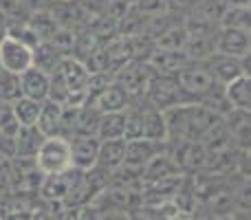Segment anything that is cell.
<instances>
[{
  "label": "cell",
  "mask_w": 251,
  "mask_h": 220,
  "mask_svg": "<svg viewBox=\"0 0 251 220\" xmlns=\"http://www.w3.org/2000/svg\"><path fill=\"white\" fill-rule=\"evenodd\" d=\"M168 123V141H201L221 117L199 101L183 104L163 112Z\"/></svg>",
  "instance_id": "obj_1"
},
{
  "label": "cell",
  "mask_w": 251,
  "mask_h": 220,
  "mask_svg": "<svg viewBox=\"0 0 251 220\" xmlns=\"http://www.w3.org/2000/svg\"><path fill=\"white\" fill-rule=\"evenodd\" d=\"M126 139H152L168 141V123L163 110H159L146 95L132 97L126 108Z\"/></svg>",
  "instance_id": "obj_2"
},
{
  "label": "cell",
  "mask_w": 251,
  "mask_h": 220,
  "mask_svg": "<svg viewBox=\"0 0 251 220\" xmlns=\"http://www.w3.org/2000/svg\"><path fill=\"white\" fill-rule=\"evenodd\" d=\"M88 82H91V71L86 69V64L73 55H66L55 69V73H51L49 99L64 106V101L71 97V93L86 91Z\"/></svg>",
  "instance_id": "obj_3"
},
{
  "label": "cell",
  "mask_w": 251,
  "mask_h": 220,
  "mask_svg": "<svg viewBox=\"0 0 251 220\" xmlns=\"http://www.w3.org/2000/svg\"><path fill=\"white\" fill-rule=\"evenodd\" d=\"M146 97L163 112L170 108H176V106L196 101L194 97L181 86L176 75H159V73L152 75L150 86H148V91H146Z\"/></svg>",
  "instance_id": "obj_4"
},
{
  "label": "cell",
  "mask_w": 251,
  "mask_h": 220,
  "mask_svg": "<svg viewBox=\"0 0 251 220\" xmlns=\"http://www.w3.org/2000/svg\"><path fill=\"white\" fill-rule=\"evenodd\" d=\"M176 79L181 82V86L194 97L196 101H203L207 95H212L218 88H225L214 79L212 71H209L207 62H196L190 60L181 71L176 73Z\"/></svg>",
  "instance_id": "obj_5"
},
{
  "label": "cell",
  "mask_w": 251,
  "mask_h": 220,
  "mask_svg": "<svg viewBox=\"0 0 251 220\" xmlns=\"http://www.w3.org/2000/svg\"><path fill=\"white\" fill-rule=\"evenodd\" d=\"M38 168L44 174H60L73 165V156H71V141L66 137H47L42 147L35 154Z\"/></svg>",
  "instance_id": "obj_6"
},
{
  "label": "cell",
  "mask_w": 251,
  "mask_h": 220,
  "mask_svg": "<svg viewBox=\"0 0 251 220\" xmlns=\"http://www.w3.org/2000/svg\"><path fill=\"white\" fill-rule=\"evenodd\" d=\"M82 181H84V170L71 165L69 170H64V172H60V174H49V176H44L42 187H40V196H42L44 200H51V203H55V200L64 203V200L82 185Z\"/></svg>",
  "instance_id": "obj_7"
},
{
  "label": "cell",
  "mask_w": 251,
  "mask_h": 220,
  "mask_svg": "<svg viewBox=\"0 0 251 220\" xmlns=\"http://www.w3.org/2000/svg\"><path fill=\"white\" fill-rule=\"evenodd\" d=\"M152 75H154V71L150 69L148 62L130 60L113 75V79L128 93L130 97H141V95H146L148 86H150Z\"/></svg>",
  "instance_id": "obj_8"
},
{
  "label": "cell",
  "mask_w": 251,
  "mask_h": 220,
  "mask_svg": "<svg viewBox=\"0 0 251 220\" xmlns=\"http://www.w3.org/2000/svg\"><path fill=\"white\" fill-rule=\"evenodd\" d=\"M49 11L53 13V18L57 20V24L64 29L82 31L86 26H91V22L95 20V13L88 11L82 4V0H53V4L49 7Z\"/></svg>",
  "instance_id": "obj_9"
},
{
  "label": "cell",
  "mask_w": 251,
  "mask_h": 220,
  "mask_svg": "<svg viewBox=\"0 0 251 220\" xmlns=\"http://www.w3.org/2000/svg\"><path fill=\"white\" fill-rule=\"evenodd\" d=\"M0 66L7 73L22 75L33 66V49L7 35L0 44Z\"/></svg>",
  "instance_id": "obj_10"
},
{
  "label": "cell",
  "mask_w": 251,
  "mask_h": 220,
  "mask_svg": "<svg viewBox=\"0 0 251 220\" xmlns=\"http://www.w3.org/2000/svg\"><path fill=\"white\" fill-rule=\"evenodd\" d=\"M187 174H176L170 178H161V181L143 183L141 187V200L143 205H163L174 200V196L178 194V190L183 187Z\"/></svg>",
  "instance_id": "obj_11"
},
{
  "label": "cell",
  "mask_w": 251,
  "mask_h": 220,
  "mask_svg": "<svg viewBox=\"0 0 251 220\" xmlns=\"http://www.w3.org/2000/svg\"><path fill=\"white\" fill-rule=\"evenodd\" d=\"M128 141V139H126ZM168 150V141H152V139H130L126 143V161L124 165L130 168L143 170L148 165V161L154 159L156 154Z\"/></svg>",
  "instance_id": "obj_12"
},
{
  "label": "cell",
  "mask_w": 251,
  "mask_h": 220,
  "mask_svg": "<svg viewBox=\"0 0 251 220\" xmlns=\"http://www.w3.org/2000/svg\"><path fill=\"white\" fill-rule=\"evenodd\" d=\"M71 141V156H73V165L79 170H91L97 165V156H100L101 141L97 137H82L75 134L69 139Z\"/></svg>",
  "instance_id": "obj_13"
},
{
  "label": "cell",
  "mask_w": 251,
  "mask_h": 220,
  "mask_svg": "<svg viewBox=\"0 0 251 220\" xmlns=\"http://www.w3.org/2000/svg\"><path fill=\"white\" fill-rule=\"evenodd\" d=\"M251 51V40L247 31L229 29V26H221L216 35V53L231 57H243Z\"/></svg>",
  "instance_id": "obj_14"
},
{
  "label": "cell",
  "mask_w": 251,
  "mask_h": 220,
  "mask_svg": "<svg viewBox=\"0 0 251 220\" xmlns=\"http://www.w3.org/2000/svg\"><path fill=\"white\" fill-rule=\"evenodd\" d=\"M187 62H190V57H187L185 51L156 47L154 53L150 55V60H148V64H150V69L159 75H176Z\"/></svg>",
  "instance_id": "obj_15"
},
{
  "label": "cell",
  "mask_w": 251,
  "mask_h": 220,
  "mask_svg": "<svg viewBox=\"0 0 251 220\" xmlns=\"http://www.w3.org/2000/svg\"><path fill=\"white\" fill-rule=\"evenodd\" d=\"M130 99H132V97H130L117 82H113L110 86H106L95 99L88 101L86 106H93V108L100 110L101 115H106V112H124L130 106Z\"/></svg>",
  "instance_id": "obj_16"
},
{
  "label": "cell",
  "mask_w": 251,
  "mask_h": 220,
  "mask_svg": "<svg viewBox=\"0 0 251 220\" xmlns=\"http://www.w3.org/2000/svg\"><path fill=\"white\" fill-rule=\"evenodd\" d=\"M212 71L214 79H216L221 86H227L234 79H238L243 75V64H240V57H231V55H223V53H214L209 60H205Z\"/></svg>",
  "instance_id": "obj_17"
},
{
  "label": "cell",
  "mask_w": 251,
  "mask_h": 220,
  "mask_svg": "<svg viewBox=\"0 0 251 220\" xmlns=\"http://www.w3.org/2000/svg\"><path fill=\"white\" fill-rule=\"evenodd\" d=\"M223 121L229 128L236 147L238 150H251V112L234 108L227 117H223Z\"/></svg>",
  "instance_id": "obj_18"
},
{
  "label": "cell",
  "mask_w": 251,
  "mask_h": 220,
  "mask_svg": "<svg viewBox=\"0 0 251 220\" xmlns=\"http://www.w3.org/2000/svg\"><path fill=\"white\" fill-rule=\"evenodd\" d=\"M49 84H51V75L38 71L31 66L29 71L20 75V86H22V97H29L33 101H44L49 99Z\"/></svg>",
  "instance_id": "obj_19"
},
{
  "label": "cell",
  "mask_w": 251,
  "mask_h": 220,
  "mask_svg": "<svg viewBox=\"0 0 251 220\" xmlns=\"http://www.w3.org/2000/svg\"><path fill=\"white\" fill-rule=\"evenodd\" d=\"M176 174H183L181 168L172 159V154L165 150L161 154H156L154 159L148 161V165L143 168V183L161 181V178H170V176H176Z\"/></svg>",
  "instance_id": "obj_20"
},
{
  "label": "cell",
  "mask_w": 251,
  "mask_h": 220,
  "mask_svg": "<svg viewBox=\"0 0 251 220\" xmlns=\"http://www.w3.org/2000/svg\"><path fill=\"white\" fill-rule=\"evenodd\" d=\"M62 115H64V106L53 101V99H44L42 110H40V117H38V123L35 125L42 130L44 137H60Z\"/></svg>",
  "instance_id": "obj_21"
},
{
  "label": "cell",
  "mask_w": 251,
  "mask_h": 220,
  "mask_svg": "<svg viewBox=\"0 0 251 220\" xmlns=\"http://www.w3.org/2000/svg\"><path fill=\"white\" fill-rule=\"evenodd\" d=\"M64 57L66 55L51 42V40L38 42V47H33V66L47 75L55 73V69L60 66V62L64 60Z\"/></svg>",
  "instance_id": "obj_22"
},
{
  "label": "cell",
  "mask_w": 251,
  "mask_h": 220,
  "mask_svg": "<svg viewBox=\"0 0 251 220\" xmlns=\"http://www.w3.org/2000/svg\"><path fill=\"white\" fill-rule=\"evenodd\" d=\"M44 134L38 125H22L20 132L16 134V147L18 154L16 156H29V159H35L38 150L44 143Z\"/></svg>",
  "instance_id": "obj_23"
},
{
  "label": "cell",
  "mask_w": 251,
  "mask_h": 220,
  "mask_svg": "<svg viewBox=\"0 0 251 220\" xmlns=\"http://www.w3.org/2000/svg\"><path fill=\"white\" fill-rule=\"evenodd\" d=\"M126 139H110V141H101L100 156H97V165L106 170H117L126 161Z\"/></svg>",
  "instance_id": "obj_24"
},
{
  "label": "cell",
  "mask_w": 251,
  "mask_h": 220,
  "mask_svg": "<svg viewBox=\"0 0 251 220\" xmlns=\"http://www.w3.org/2000/svg\"><path fill=\"white\" fill-rule=\"evenodd\" d=\"M26 26H29V29L33 31L35 35H38L40 42H44V40H51L53 35L57 33V29H60L57 20L53 18V13L49 11V9L33 11L29 18H26Z\"/></svg>",
  "instance_id": "obj_25"
},
{
  "label": "cell",
  "mask_w": 251,
  "mask_h": 220,
  "mask_svg": "<svg viewBox=\"0 0 251 220\" xmlns=\"http://www.w3.org/2000/svg\"><path fill=\"white\" fill-rule=\"evenodd\" d=\"M97 139H100V141L126 139V110L124 112H106V115H101L100 128H97Z\"/></svg>",
  "instance_id": "obj_26"
},
{
  "label": "cell",
  "mask_w": 251,
  "mask_h": 220,
  "mask_svg": "<svg viewBox=\"0 0 251 220\" xmlns=\"http://www.w3.org/2000/svg\"><path fill=\"white\" fill-rule=\"evenodd\" d=\"M225 93H227V97H229L234 108L251 112V77L249 75H240L238 79L227 84Z\"/></svg>",
  "instance_id": "obj_27"
},
{
  "label": "cell",
  "mask_w": 251,
  "mask_h": 220,
  "mask_svg": "<svg viewBox=\"0 0 251 220\" xmlns=\"http://www.w3.org/2000/svg\"><path fill=\"white\" fill-rule=\"evenodd\" d=\"M100 119H101L100 110H95L93 106H82L77 112V119H75L73 137L75 134H82V137H97Z\"/></svg>",
  "instance_id": "obj_28"
},
{
  "label": "cell",
  "mask_w": 251,
  "mask_h": 220,
  "mask_svg": "<svg viewBox=\"0 0 251 220\" xmlns=\"http://www.w3.org/2000/svg\"><path fill=\"white\" fill-rule=\"evenodd\" d=\"M185 53L190 60L205 62L216 53V35L214 38H203V35H190L185 44Z\"/></svg>",
  "instance_id": "obj_29"
},
{
  "label": "cell",
  "mask_w": 251,
  "mask_h": 220,
  "mask_svg": "<svg viewBox=\"0 0 251 220\" xmlns=\"http://www.w3.org/2000/svg\"><path fill=\"white\" fill-rule=\"evenodd\" d=\"M146 13H141L137 7H130L126 11V16L119 20V35H143L146 33V24H148Z\"/></svg>",
  "instance_id": "obj_30"
},
{
  "label": "cell",
  "mask_w": 251,
  "mask_h": 220,
  "mask_svg": "<svg viewBox=\"0 0 251 220\" xmlns=\"http://www.w3.org/2000/svg\"><path fill=\"white\" fill-rule=\"evenodd\" d=\"M22 97V86H20V75L7 73L0 69V101L2 104H16Z\"/></svg>",
  "instance_id": "obj_31"
},
{
  "label": "cell",
  "mask_w": 251,
  "mask_h": 220,
  "mask_svg": "<svg viewBox=\"0 0 251 220\" xmlns=\"http://www.w3.org/2000/svg\"><path fill=\"white\" fill-rule=\"evenodd\" d=\"M11 108L22 125H35L38 123L40 110H42V101H33V99H29V97H20L16 104H11Z\"/></svg>",
  "instance_id": "obj_32"
},
{
  "label": "cell",
  "mask_w": 251,
  "mask_h": 220,
  "mask_svg": "<svg viewBox=\"0 0 251 220\" xmlns=\"http://www.w3.org/2000/svg\"><path fill=\"white\" fill-rule=\"evenodd\" d=\"M221 26L240 29L251 33V9L249 7H227L225 16L221 20Z\"/></svg>",
  "instance_id": "obj_33"
},
{
  "label": "cell",
  "mask_w": 251,
  "mask_h": 220,
  "mask_svg": "<svg viewBox=\"0 0 251 220\" xmlns=\"http://www.w3.org/2000/svg\"><path fill=\"white\" fill-rule=\"evenodd\" d=\"M190 40L185 24H176L172 29H168L159 40H156V47L161 49H176V51H185V44Z\"/></svg>",
  "instance_id": "obj_34"
},
{
  "label": "cell",
  "mask_w": 251,
  "mask_h": 220,
  "mask_svg": "<svg viewBox=\"0 0 251 220\" xmlns=\"http://www.w3.org/2000/svg\"><path fill=\"white\" fill-rule=\"evenodd\" d=\"M227 7H229V4H227V0H199V4H196V9L192 13H199V16L205 18V20L221 24V20H223V16H225Z\"/></svg>",
  "instance_id": "obj_35"
},
{
  "label": "cell",
  "mask_w": 251,
  "mask_h": 220,
  "mask_svg": "<svg viewBox=\"0 0 251 220\" xmlns=\"http://www.w3.org/2000/svg\"><path fill=\"white\" fill-rule=\"evenodd\" d=\"M20 128H22V123L18 121L11 104H2V108H0V132L9 134V137H16L20 132Z\"/></svg>",
  "instance_id": "obj_36"
},
{
  "label": "cell",
  "mask_w": 251,
  "mask_h": 220,
  "mask_svg": "<svg viewBox=\"0 0 251 220\" xmlns=\"http://www.w3.org/2000/svg\"><path fill=\"white\" fill-rule=\"evenodd\" d=\"M7 35L9 38H13V40H18V42H22V44H26V47H38V35L33 33V31L26 26V22H16V24H11L7 29Z\"/></svg>",
  "instance_id": "obj_37"
},
{
  "label": "cell",
  "mask_w": 251,
  "mask_h": 220,
  "mask_svg": "<svg viewBox=\"0 0 251 220\" xmlns=\"http://www.w3.org/2000/svg\"><path fill=\"white\" fill-rule=\"evenodd\" d=\"M75 40H77V31H73V29H64V26H60V29H57V33L51 38V42L55 44V47L60 49V51L64 53V55H73Z\"/></svg>",
  "instance_id": "obj_38"
},
{
  "label": "cell",
  "mask_w": 251,
  "mask_h": 220,
  "mask_svg": "<svg viewBox=\"0 0 251 220\" xmlns=\"http://www.w3.org/2000/svg\"><path fill=\"white\" fill-rule=\"evenodd\" d=\"M196 4H199V0H165L168 11L174 13V16H178V18H183V20L194 11Z\"/></svg>",
  "instance_id": "obj_39"
},
{
  "label": "cell",
  "mask_w": 251,
  "mask_h": 220,
  "mask_svg": "<svg viewBox=\"0 0 251 220\" xmlns=\"http://www.w3.org/2000/svg\"><path fill=\"white\" fill-rule=\"evenodd\" d=\"M132 4L146 16H159V13L168 11L165 0H132Z\"/></svg>",
  "instance_id": "obj_40"
},
{
  "label": "cell",
  "mask_w": 251,
  "mask_h": 220,
  "mask_svg": "<svg viewBox=\"0 0 251 220\" xmlns=\"http://www.w3.org/2000/svg\"><path fill=\"white\" fill-rule=\"evenodd\" d=\"M0 154L7 156V159H16V154H18L16 137H9V134L0 132Z\"/></svg>",
  "instance_id": "obj_41"
},
{
  "label": "cell",
  "mask_w": 251,
  "mask_h": 220,
  "mask_svg": "<svg viewBox=\"0 0 251 220\" xmlns=\"http://www.w3.org/2000/svg\"><path fill=\"white\" fill-rule=\"evenodd\" d=\"M22 7L26 9L29 13L33 11H42V9H49L53 4V0H20Z\"/></svg>",
  "instance_id": "obj_42"
},
{
  "label": "cell",
  "mask_w": 251,
  "mask_h": 220,
  "mask_svg": "<svg viewBox=\"0 0 251 220\" xmlns=\"http://www.w3.org/2000/svg\"><path fill=\"white\" fill-rule=\"evenodd\" d=\"M130 214H124V212H104L100 216V220H128Z\"/></svg>",
  "instance_id": "obj_43"
},
{
  "label": "cell",
  "mask_w": 251,
  "mask_h": 220,
  "mask_svg": "<svg viewBox=\"0 0 251 220\" xmlns=\"http://www.w3.org/2000/svg\"><path fill=\"white\" fill-rule=\"evenodd\" d=\"M13 24V20H11V16H9V11L0 4V26H4V29H9V26Z\"/></svg>",
  "instance_id": "obj_44"
},
{
  "label": "cell",
  "mask_w": 251,
  "mask_h": 220,
  "mask_svg": "<svg viewBox=\"0 0 251 220\" xmlns=\"http://www.w3.org/2000/svg\"><path fill=\"white\" fill-rule=\"evenodd\" d=\"M240 64H243V75H249L251 77V51L247 53V55L240 57Z\"/></svg>",
  "instance_id": "obj_45"
},
{
  "label": "cell",
  "mask_w": 251,
  "mask_h": 220,
  "mask_svg": "<svg viewBox=\"0 0 251 220\" xmlns=\"http://www.w3.org/2000/svg\"><path fill=\"white\" fill-rule=\"evenodd\" d=\"M227 4L229 7H247L249 0H227Z\"/></svg>",
  "instance_id": "obj_46"
},
{
  "label": "cell",
  "mask_w": 251,
  "mask_h": 220,
  "mask_svg": "<svg viewBox=\"0 0 251 220\" xmlns=\"http://www.w3.org/2000/svg\"><path fill=\"white\" fill-rule=\"evenodd\" d=\"M4 38H7V29H4V26H0V44H2Z\"/></svg>",
  "instance_id": "obj_47"
},
{
  "label": "cell",
  "mask_w": 251,
  "mask_h": 220,
  "mask_svg": "<svg viewBox=\"0 0 251 220\" xmlns=\"http://www.w3.org/2000/svg\"><path fill=\"white\" fill-rule=\"evenodd\" d=\"M128 220H143L141 216H139V214L137 212H134V214H130V216H128Z\"/></svg>",
  "instance_id": "obj_48"
},
{
  "label": "cell",
  "mask_w": 251,
  "mask_h": 220,
  "mask_svg": "<svg viewBox=\"0 0 251 220\" xmlns=\"http://www.w3.org/2000/svg\"><path fill=\"white\" fill-rule=\"evenodd\" d=\"M181 220H196V218H194V216H183Z\"/></svg>",
  "instance_id": "obj_49"
},
{
  "label": "cell",
  "mask_w": 251,
  "mask_h": 220,
  "mask_svg": "<svg viewBox=\"0 0 251 220\" xmlns=\"http://www.w3.org/2000/svg\"><path fill=\"white\" fill-rule=\"evenodd\" d=\"M247 7H249V9H251V0H249V4H247Z\"/></svg>",
  "instance_id": "obj_50"
},
{
  "label": "cell",
  "mask_w": 251,
  "mask_h": 220,
  "mask_svg": "<svg viewBox=\"0 0 251 220\" xmlns=\"http://www.w3.org/2000/svg\"><path fill=\"white\" fill-rule=\"evenodd\" d=\"M0 108H2V101H0Z\"/></svg>",
  "instance_id": "obj_51"
},
{
  "label": "cell",
  "mask_w": 251,
  "mask_h": 220,
  "mask_svg": "<svg viewBox=\"0 0 251 220\" xmlns=\"http://www.w3.org/2000/svg\"><path fill=\"white\" fill-rule=\"evenodd\" d=\"M0 220H2V216H0Z\"/></svg>",
  "instance_id": "obj_52"
}]
</instances>
